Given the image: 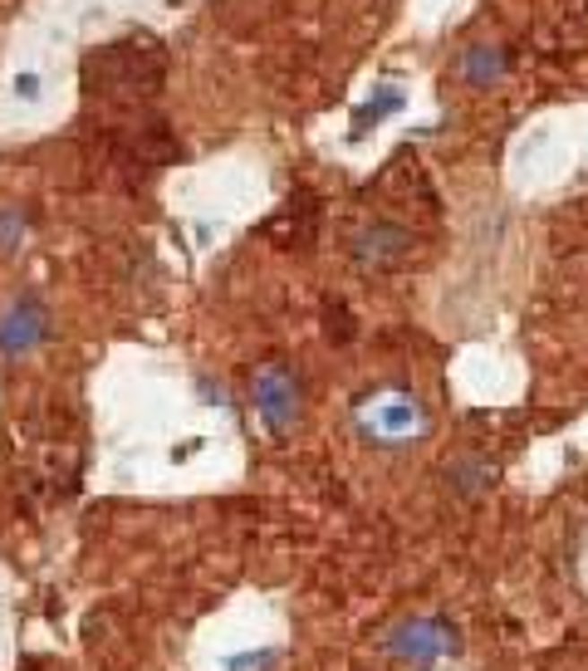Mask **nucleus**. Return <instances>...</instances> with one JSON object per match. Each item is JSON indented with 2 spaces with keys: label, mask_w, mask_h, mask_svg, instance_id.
<instances>
[{
  "label": "nucleus",
  "mask_w": 588,
  "mask_h": 671,
  "mask_svg": "<svg viewBox=\"0 0 588 671\" xmlns=\"http://www.w3.org/2000/svg\"><path fill=\"white\" fill-rule=\"evenodd\" d=\"M275 662V652H246V657H230V671H260V667H270Z\"/></svg>",
  "instance_id": "obj_8"
},
{
  "label": "nucleus",
  "mask_w": 588,
  "mask_h": 671,
  "mask_svg": "<svg viewBox=\"0 0 588 671\" xmlns=\"http://www.w3.org/2000/svg\"><path fill=\"white\" fill-rule=\"evenodd\" d=\"M15 89H20V93H25V99H35V89H39V79H30V74H25V79H20V83H15Z\"/></svg>",
  "instance_id": "obj_9"
},
{
  "label": "nucleus",
  "mask_w": 588,
  "mask_h": 671,
  "mask_svg": "<svg viewBox=\"0 0 588 671\" xmlns=\"http://www.w3.org/2000/svg\"><path fill=\"white\" fill-rule=\"evenodd\" d=\"M250 402H255L260 422L270 426L275 436H290L294 426H299V412H304V387L294 368L285 363H265V368H255L250 377Z\"/></svg>",
  "instance_id": "obj_2"
},
{
  "label": "nucleus",
  "mask_w": 588,
  "mask_h": 671,
  "mask_svg": "<svg viewBox=\"0 0 588 671\" xmlns=\"http://www.w3.org/2000/svg\"><path fill=\"white\" fill-rule=\"evenodd\" d=\"M451 632L432 617H407V623H397L393 632H383V652L397 657V662H412V667H427L437 662V657L451 652Z\"/></svg>",
  "instance_id": "obj_3"
},
{
  "label": "nucleus",
  "mask_w": 588,
  "mask_h": 671,
  "mask_svg": "<svg viewBox=\"0 0 588 671\" xmlns=\"http://www.w3.org/2000/svg\"><path fill=\"white\" fill-rule=\"evenodd\" d=\"M359 432L373 446H407L417 436H427V407L417 402L412 392H397V387H383V392L363 397L359 402Z\"/></svg>",
  "instance_id": "obj_1"
},
{
  "label": "nucleus",
  "mask_w": 588,
  "mask_h": 671,
  "mask_svg": "<svg viewBox=\"0 0 588 671\" xmlns=\"http://www.w3.org/2000/svg\"><path fill=\"white\" fill-rule=\"evenodd\" d=\"M25 211L20 206H0V255H15L25 245Z\"/></svg>",
  "instance_id": "obj_7"
},
{
  "label": "nucleus",
  "mask_w": 588,
  "mask_h": 671,
  "mask_svg": "<svg viewBox=\"0 0 588 671\" xmlns=\"http://www.w3.org/2000/svg\"><path fill=\"white\" fill-rule=\"evenodd\" d=\"M402 250H407V236L397 226H387V221H377V226H368L353 236V260L368 270H387V265H397L402 260Z\"/></svg>",
  "instance_id": "obj_5"
},
{
  "label": "nucleus",
  "mask_w": 588,
  "mask_h": 671,
  "mask_svg": "<svg viewBox=\"0 0 588 671\" xmlns=\"http://www.w3.org/2000/svg\"><path fill=\"white\" fill-rule=\"evenodd\" d=\"M500 65H506L500 45H471L466 55H461V79L466 83H490V79H500Z\"/></svg>",
  "instance_id": "obj_6"
},
{
  "label": "nucleus",
  "mask_w": 588,
  "mask_h": 671,
  "mask_svg": "<svg viewBox=\"0 0 588 671\" xmlns=\"http://www.w3.org/2000/svg\"><path fill=\"white\" fill-rule=\"evenodd\" d=\"M49 333V309L35 295H20L0 314V358H30Z\"/></svg>",
  "instance_id": "obj_4"
}]
</instances>
